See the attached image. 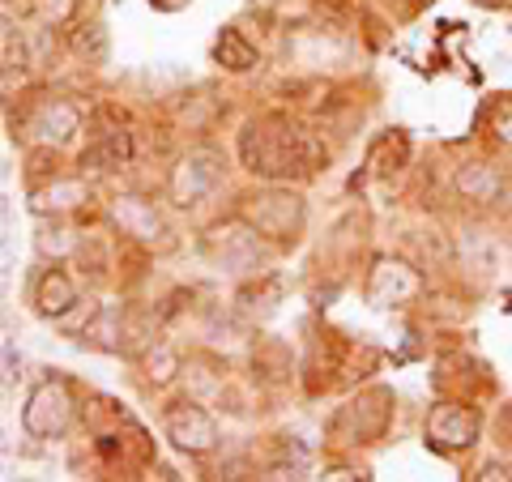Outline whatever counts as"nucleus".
<instances>
[{"instance_id":"obj_8","label":"nucleus","mask_w":512,"mask_h":482,"mask_svg":"<svg viewBox=\"0 0 512 482\" xmlns=\"http://www.w3.org/2000/svg\"><path fill=\"white\" fill-rule=\"evenodd\" d=\"M73 47L82 56H90V60H103V52H107V35H103V26H82V35L73 39Z\"/></svg>"},{"instance_id":"obj_5","label":"nucleus","mask_w":512,"mask_h":482,"mask_svg":"<svg viewBox=\"0 0 512 482\" xmlns=\"http://www.w3.org/2000/svg\"><path fill=\"white\" fill-rule=\"evenodd\" d=\"M218 60L222 64H231V69H248V64H256V52L239 39V30H222V39H218Z\"/></svg>"},{"instance_id":"obj_7","label":"nucleus","mask_w":512,"mask_h":482,"mask_svg":"<svg viewBox=\"0 0 512 482\" xmlns=\"http://www.w3.org/2000/svg\"><path fill=\"white\" fill-rule=\"evenodd\" d=\"M22 52H26V39L13 30L9 18H0V69H13V64H22Z\"/></svg>"},{"instance_id":"obj_11","label":"nucleus","mask_w":512,"mask_h":482,"mask_svg":"<svg viewBox=\"0 0 512 482\" xmlns=\"http://www.w3.org/2000/svg\"><path fill=\"white\" fill-rule=\"evenodd\" d=\"M5 214H9V210H5V197H0V218H5Z\"/></svg>"},{"instance_id":"obj_1","label":"nucleus","mask_w":512,"mask_h":482,"mask_svg":"<svg viewBox=\"0 0 512 482\" xmlns=\"http://www.w3.org/2000/svg\"><path fill=\"white\" fill-rule=\"evenodd\" d=\"M478 431V419L474 414H461L457 406H440L431 414V440L440 444H470Z\"/></svg>"},{"instance_id":"obj_10","label":"nucleus","mask_w":512,"mask_h":482,"mask_svg":"<svg viewBox=\"0 0 512 482\" xmlns=\"http://www.w3.org/2000/svg\"><path fill=\"white\" fill-rule=\"evenodd\" d=\"M500 137H504V141H508V146H512V120L504 124V133H500Z\"/></svg>"},{"instance_id":"obj_2","label":"nucleus","mask_w":512,"mask_h":482,"mask_svg":"<svg viewBox=\"0 0 512 482\" xmlns=\"http://www.w3.org/2000/svg\"><path fill=\"white\" fill-rule=\"evenodd\" d=\"M171 436L184 448H188V436H197V448H210L214 444V423L197 410H180V414H171Z\"/></svg>"},{"instance_id":"obj_9","label":"nucleus","mask_w":512,"mask_h":482,"mask_svg":"<svg viewBox=\"0 0 512 482\" xmlns=\"http://www.w3.org/2000/svg\"><path fill=\"white\" fill-rule=\"evenodd\" d=\"M461 248L470 252V265H474V269H495V248L487 244L483 235H474V231H470L466 239H461Z\"/></svg>"},{"instance_id":"obj_4","label":"nucleus","mask_w":512,"mask_h":482,"mask_svg":"<svg viewBox=\"0 0 512 482\" xmlns=\"http://www.w3.org/2000/svg\"><path fill=\"white\" fill-rule=\"evenodd\" d=\"M69 303H77V295H73V286H69V278H64L60 269H52L43 278V286H39V308L52 316V312H64Z\"/></svg>"},{"instance_id":"obj_6","label":"nucleus","mask_w":512,"mask_h":482,"mask_svg":"<svg viewBox=\"0 0 512 482\" xmlns=\"http://www.w3.org/2000/svg\"><path fill=\"white\" fill-rule=\"evenodd\" d=\"M39 128H43V137H47V141H52V137H56V141H69V137L77 133V111H73V107H64V103H56V107L43 116Z\"/></svg>"},{"instance_id":"obj_3","label":"nucleus","mask_w":512,"mask_h":482,"mask_svg":"<svg viewBox=\"0 0 512 482\" xmlns=\"http://www.w3.org/2000/svg\"><path fill=\"white\" fill-rule=\"evenodd\" d=\"M457 188L466 192L470 201H491V197H495V188H500V175H495V167L474 163V167H466V171H461Z\"/></svg>"}]
</instances>
